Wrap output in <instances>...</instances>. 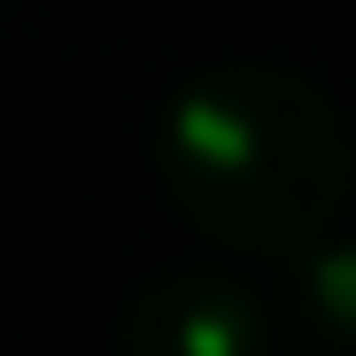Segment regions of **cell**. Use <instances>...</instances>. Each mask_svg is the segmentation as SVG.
Returning <instances> with one entry per match:
<instances>
[{
	"mask_svg": "<svg viewBox=\"0 0 356 356\" xmlns=\"http://www.w3.org/2000/svg\"><path fill=\"white\" fill-rule=\"evenodd\" d=\"M341 124L294 78H232L178 116V186L232 241H294L341 194Z\"/></svg>",
	"mask_w": 356,
	"mask_h": 356,
	"instance_id": "1",
	"label": "cell"
},
{
	"mask_svg": "<svg viewBox=\"0 0 356 356\" xmlns=\"http://www.w3.org/2000/svg\"><path fill=\"white\" fill-rule=\"evenodd\" d=\"M124 356H256V318L209 279H163L140 294Z\"/></svg>",
	"mask_w": 356,
	"mask_h": 356,
	"instance_id": "2",
	"label": "cell"
}]
</instances>
